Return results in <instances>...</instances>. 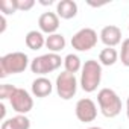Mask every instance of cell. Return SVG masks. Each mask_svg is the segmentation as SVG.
I'll use <instances>...</instances> for the list:
<instances>
[{
  "label": "cell",
  "mask_w": 129,
  "mask_h": 129,
  "mask_svg": "<svg viewBox=\"0 0 129 129\" xmlns=\"http://www.w3.org/2000/svg\"><path fill=\"white\" fill-rule=\"evenodd\" d=\"M24 43L30 50H40V49H43V46H46V38L41 30H30V32H27Z\"/></svg>",
  "instance_id": "5bb4252c"
},
{
  "label": "cell",
  "mask_w": 129,
  "mask_h": 129,
  "mask_svg": "<svg viewBox=\"0 0 129 129\" xmlns=\"http://www.w3.org/2000/svg\"><path fill=\"white\" fill-rule=\"evenodd\" d=\"M99 37H100V41L106 47H115L121 41V30H120V27H117L114 24H109V26H105L100 30Z\"/></svg>",
  "instance_id": "30bf717a"
},
{
  "label": "cell",
  "mask_w": 129,
  "mask_h": 129,
  "mask_svg": "<svg viewBox=\"0 0 129 129\" xmlns=\"http://www.w3.org/2000/svg\"><path fill=\"white\" fill-rule=\"evenodd\" d=\"M120 59H121V64L124 67H129V38L123 40V43H121Z\"/></svg>",
  "instance_id": "d6986e66"
},
{
  "label": "cell",
  "mask_w": 129,
  "mask_h": 129,
  "mask_svg": "<svg viewBox=\"0 0 129 129\" xmlns=\"http://www.w3.org/2000/svg\"><path fill=\"white\" fill-rule=\"evenodd\" d=\"M88 129H102V127H99V126H93V127H88Z\"/></svg>",
  "instance_id": "484cf974"
},
{
  "label": "cell",
  "mask_w": 129,
  "mask_h": 129,
  "mask_svg": "<svg viewBox=\"0 0 129 129\" xmlns=\"http://www.w3.org/2000/svg\"><path fill=\"white\" fill-rule=\"evenodd\" d=\"M126 115H127V118H129V97H127V100H126Z\"/></svg>",
  "instance_id": "cb8c5ba5"
},
{
  "label": "cell",
  "mask_w": 129,
  "mask_h": 129,
  "mask_svg": "<svg viewBox=\"0 0 129 129\" xmlns=\"http://www.w3.org/2000/svg\"><path fill=\"white\" fill-rule=\"evenodd\" d=\"M97 44V32L91 27H84L72 37V46L78 52H88Z\"/></svg>",
  "instance_id": "8992f818"
},
{
  "label": "cell",
  "mask_w": 129,
  "mask_h": 129,
  "mask_svg": "<svg viewBox=\"0 0 129 129\" xmlns=\"http://www.w3.org/2000/svg\"><path fill=\"white\" fill-rule=\"evenodd\" d=\"M118 59V53L114 47H105L100 53H99V62H100V66H114V64L117 62Z\"/></svg>",
  "instance_id": "2e32d148"
},
{
  "label": "cell",
  "mask_w": 129,
  "mask_h": 129,
  "mask_svg": "<svg viewBox=\"0 0 129 129\" xmlns=\"http://www.w3.org/2000/svg\"><path fill=\"white\" fill-rule=\"evenodd\" d=\"M15 91H17V87H14V85H11V84H3V85H0V99H2V100L11 99Z\"/></svg>",
  "instance_id": "ffe728a7"
},
{
  "label": "cell",
  "mask_w": 129,
  "mask_h": 129,
  "mask_svg": "<svg viewBox=\"0 0 129 129\" xmlns=\"http://www.w3.org/2000/svg\"><path fill=\"white\" fill-rule=\"evenodd\" d=\"M64 62V59H61V56L58 53H46V55H41V56H37L32 59L30 62V70L32 73L35 75H47V73H52L55 70H58L61 67V64Z\"/></svg>",
  "instance_id": "277c9868"
},
{
  "label": "cell",
  "mask_w": 129,
  "mask_h": 129,
  "mask_svg": "<svg viewBox=\"0 0 129 129\" xmlns=\"http://www.w3.org/2000/svg\"><path fill=\"white\" fill-rule=\"evenodd\" d=\"M46 47L50 50V53H58L66 47V38L62 34H52L46 38Z\"/></svg>",
  "instance_id": "9a60e30c"
},
{
  "label": "cell",
  "mask_w": 129,
  "mask_h": 129,
  "mask_svg": "<svg viewBox=\"0 0 129 129\" xmlns=\"http://www.w3.org/2000/svg\"><path fill=\"white\" fill-rule=\"evenodd\" d=\"M64 67H66V72L69 73H78L79 70H82V62H81V58L78 55H67L64 58Z\"/></svg>",
  "instance_id": "e0dca14e"
},
{
  "label": "cell",
  "mask_w": 129,
  "mask_h": 129,
  "mask_svg": "<svg viewBox=\"0 0 129 129\" xmlns=\"http://www.w3.org/2000/svg\"><path fill=\"white\" fill-rule=\"evenodd\" d=\"M102 79V66L99 61L88 59L82 66V73H81V87L85 93H93L97 90L100 85Z\"/></svg>",
  "instance_id": "7a4b0ae2"
},
{
  "label": "cell",
  "mask_w": 129,
  "mask_h": 129,
  "mask_svg": "<svg viewBox=\"0 0 129 129\" xmlns=\"http://www.w3.org/2000/svg\"><path fill=\"white\" fill-rule=\"evenodd\" d=\"M38 26H40V30L47 35L56 34L59 27V17L55 12H44L38 18Z\"/></svg>",
  "instance_id": "9c48e42d"
},
{
  "label": "cell",
  "mask_w": 129,
  "mask_h": 129,
  "mask_svg": "<svg viewBox=\"0 0 129 129\" xmlns=\"http://www.w3.org/2000/svg\"><path fill=\"white\" fill-rule=\"evenodd\" d=\"M0 11L3 15H11L18 11L17 8V0H0Z\"/></svg>",
  "instance_id": "ac0fdd59"
},
{
  "label": "cell",
  "mask_w": 129,
  "mask_h": 129,
  "mask_svg": "<svg viewBox=\"0 0 129 129\" xmlns=\"http://www.w3.org/2000/svg\"><path fill=\"white\" fill-rule=\"evenodd\" d=\"M29 66V58L23 52H12L0 58V78L23 73Z\"/></svg>",
  "instance_id": "6da1fadb"
},
{
  "label": "cell",
  "mask_w": 129,
  "mask_h": 129,
  "mask_svg": "<svg viewBox=\"0 0 129 129\" xmlns=\"http://www.w3.org/2000/svg\"><path fill=\"white\" fill-rule=\"evenodd\" d=\"M9 102H11L12 109L18 114H23V115L27 114L34 108V99L30 97V94L24 88H17L14 96L9 99Z\"/></svg>",
  "instance_id": "52a82bcc"
},
{
  "label": "cell",
  "mask_w": 129,
  "mask_h": 129,
  "mask_svg": "<svg viewBox=\"0 0 129 129\" xmlns=\"http://www.w3.org/2000/svg\"><path fill=\"white\" fill-rule=\"evenodd\" d=\"M78 91V79L73 73L62 72L56 78V93L61 99L70 100Z\"/></svg>",
  "instance_id": "5b68a950"
},
{
  "label": "cell",
  "mask_w": 129,
  "mask_h": 129,
  "mask_svg": "<svg viewBox=\"0 0 129 129\" xmlns=\"http://www.w3.org/2000/svg\"><path fill=\"white\" fill-rule=\"evenodd\" d=\"M52 90H53V85L50 79L44 76H40L32 82V94L35 97H47L52 94Z\"/></svg>",
  "instance_id": "7c38bea8"
},
{
  "label": "cell",
  "mask_w": 129,
  "mask_h": 129,
  "mask_svg": "<svg viewBox=\"0 0 129 129\" xmlns=\"http://www.w3.org/2000/svg\"><path fill=\"white\" fill-rule=\"evenodd\" d=\"M41 5H52V0H49V2H40Z\"/></svg>",
  "instance_id": "d4e9b609"
},
{
  "label": "cell",
  "mask_w": 129,
  "mask_h": 129,
  "mask_svg": "<svg viewBox=\"0 0 129 129\" xmlns=\"http://www.w3.org/2000/svg\"><path fill=\"white\" fill-rule=\"evenodd\" d=\"M0 115H2V118H5V115H6V108H5L3 103L0 105Z\"/></svg>",
  "instance_id": "603a6c76"
},
{
  "label": "cell",
  "mask_w": 129,
  "mask_h": 129,
  "mask_svg": "<svg viewBox=\"0 0 129 129\" xmlns=\"http://www.w3.org/2000/svg\"><path fill=\"white\" fill-rule=\"evenodd\" d=\"M5 29H6V18H5V15L2 14V15H0V34H3Z\"/></svg>",
  "instance_id": "7402d4cb"
},
{
  "label": "cell",
  "mask_w": 129,
  "mask_h": 129,
  "mask_svg": "<svg viewBox=\"0 0 129 129\" xmlns=\"http://www.w3.org/2000/svg\"><path fill=\"white\" fill-rule=\"evenodd\" d=\"M127 29H129V26H127Z\"/></svg>",
  "instance_id": "4316f807"
},
{
  "label": "cell",
  "mask_w": 129,
  "mask_h": 129,
  "mask_svg": "<svg viewBox=\"0 0 129 129\" xmlns=\"http://www.w3.org/2000/svg\"><path fill=\"white\" fill-rule=\"evenodd\" d=\"M78 14V3L73 0H61L56 5V15L62 20L75 18Z\"/></svg>",
  "instance_id": "8fae6325"
},
{
  "label": "cell",
  "mask_w": 129,
  "mask_h": 129,
  "mask_svg": "<svg viewBox=\"0 0 129 129\" xmlns=\"http://www.w3.org/2000/svg\"><path fill=\"white\" fill-rule=\"evenodd\" d=\"M75 112H76V117H78L79 121L90 123V121H94L96 117H97V106L91 99L85 97V99L78 100Z\"/></svg>",
  "instance_id": "ba28073f"
},
{
  "label": "cell",
  "mask_w": 129,
  "mask_h": 129,
  "mask_svg": "<svg viewBox=\"0 0 129 129\" xmlns=\"http://www.w3.org/2000/svg\"><path fill=\"white\" fill-rule=\"evenodd\" d=\"M35 6V0H17L18 11H29Z\"/></svg>",
  "instance_id": "44dd1931"
},
{
  "label": "cell",
  "mask_w": 129,
  "mask_h": 129,
  "mask_svg": "<svg viewBox=\"0 0 129 129\" xmlns=\"http://www.w3.org/2000/svg\"><path fill=\"white\" fill-rule=\"evenodd\" d=\"M97 103H99L100 112L108 118L117 117L121 111V100L118 94L111 88H102L97 93Z\"/></svg>",
  "instance_id": "3957f363"
},
{
  "label": "cell",
  "mask_w": 129,
  "mask_h": 129,
  "mask_svg": "<svg viewBox=\"0 0 129 129\" xmlns=\"http://www.w3.org/2000/svg\"><path fill=\"white\" fill-rule=\"evenodd\" d=\"M0 129H30V120L26 115L18 114L12 118L5 120Z\"/></svg>",
  "instance_id": "4fadbf2b"
}]
</instances>
